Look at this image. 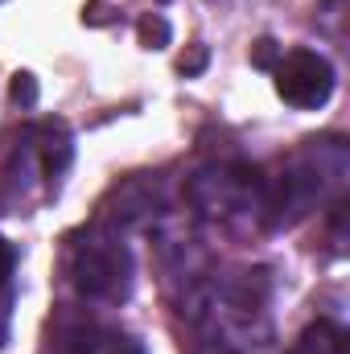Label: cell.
Returning a JSON list of instances; mask_svg holds the SVG:
<instances>
[{
	"mask_svg": "<svg viewBox=\"0 0 350 354\" xmlns=\"http://www.w3.org/2000/svg\"><path fill=\"white\" fill-rule=\"evenodd\" d=\"M272 75H276V95L297 111L326 107L334 95V66L313 50H284L272 62Z\"/></svg>",
	"mask_w": 350,
	"mask_h": 354,
	"instance_id": "6da1fadb",
	"label": "cell"
},
{
	"mask_svg": "<svg viewBox=\"0 0 350 354\" xmlns=\"http://www.w3.org/2000/svg\"><path fill=\"white\" fill-rule=\"evenodd\" d=\"M75 284L87 297H124L128 256L116 243H87L75 252Z\"/></svg>",
	"mask_w": 350,
	"mask_h": 354,
	"instance_id": "7a4b0ae2",
	"label": "cell"
},
{
	"mask_svg": "<svg viewBox=\"0 0 350 354\" xmlns=\"http://www.w3.org/2000/svg\"><path fill=\"white\" fill-rule=\"evenodd\" d=\"M293 354H350V346H347V334L334 322H313L301 334V342L293 346Z\"/></svg>",
	"mask_w": 350,
	"mask_h": 354,
	"instance_id": "3957f363",
	"label": "cell"
},
{
	"mask_svg": "<svg viewBox=\"0 0 350 354\" xmlns=\"http://www.w3.org/2000/svg\"><path fill=\"white\" fill-rule=\"evenodd\" d=\"M79 354H140V346L132 338H120V334H103V338H91L83 342Z\"/></svg>",
	"mask_w": 350,
	"mask_h": 354,
	"instance_id": "277c9868",
	"label": "cell"
},
{
	"mask_svg": "<svg viewBox=\"0 0 350 354\" xmlns=\"http://www.w3.org/2000/svg\"><path fill=\"white\" fill-rule=\"evenodd\" d=\"M140 41H145L149 50H161V46L169 41V21H165V17H145V21H140Z\"/></svg>",
	"mask_w": 350,
	"mask_h": 354,
	"instance_id": "5b68a950",
	"label": "cell"
},
{
	"mask_svg": "<svg viewBox=\"0 0 350 354\" xmlns=\"http://www.w3.org/2000/svg\"><path fill=\"white\" fill-rule=\"evenodd\" d=\"M12 99H25V103H33V99H37V87H33V79H29V75H17V83H12Z\"/></svg>",
	"mask_w": 350,
	"mask_h": 354,
	"instance_id": "8992f818",
	"label": "cell"
},
{
	"mask_svg": "<svg viewBox=\"0 0 350 354\" xmlns=\"http://www.w3.org/2000/svg\"><path fill=\"white\" fill-rule=\"evenodd\" d=\"M8 272H12V248H8V243L0 239V280H4Z\"/></svg>",
	"mask_w": 350,
	"mask_h": 354,
	"instance_id": "52a82bcc",
	"label": "cell"
}]
</instances>
